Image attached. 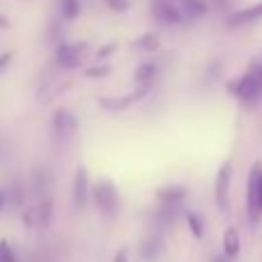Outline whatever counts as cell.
Segmentation results:
<instances>
[{
	"label": "cell",
	"instance_id": "7c38bea8",
	"mask_svg": "<svg viewBox=\"0 0 262 262\" xmlns=\"http://www.w3.org/2000/svg\"><path fill=\"white\" fill-rule=\"evenodd\" d=\"M262 18V3H255L251 5V7H244L239 9V12L230 14V18H228V26L230 28H239V26H249V23H255Z\"/></svg>",
	"mask_w": 262,
	"mask_h": 262
},
{
	"label": "cell",
	"instance_id": "4fadbf2b",
	"mask_svg": "<svg viewBox=\"0 0 262 262\" xmlns=\"http://www.w3.org/2000/svg\"><path fill=\"white\" fill-rule=\"evenodd\" d=\"M161 249H163V239L159 235H149L140 242V249H138V255L143 262H154L161 255Z\"/></svg>",
	"mask_w": 262,
	"mask_h": 262
},
{
	"label": "cell",
	"instance_id": "277c9868",
	"mask_svg": "<svg viewBox=\"0 0 262 262\" xmlns=\"http://www.w3.org/2000/svg\"><path fill=\"white\" fill-rule=\"evenodd\" d=\"M90 58V44L88 41H62L55 49V64L60 69H78L85 64V60Z\"/></svg>",
	"mask_w": 262,
	"mask_h": 262
},
{
	"label": "cell",
	"instance_id": "4316f807",
	"mask_svg": "<svg viewBox=\"0 0 262 262\" xmlns=\"http://www.w3.org/2000/svg\"><path fill=\"white\" fill-rule=\"evenodd\" d=\"M3 207H5V193L0 191V212H3Z\"/></svg>",
	"mask_w": 262,
	"mask_h": 262
},
{
	"label": "cell",
	"instance_id": "ac0fdd59",
	"mask_svg": "<svg viewBox=\"0 0 262 262\" xmlns=\"http://www.w3.org/2000/svg\"><path fill=\"white\" fill-rule=\"evenodd\" d=\"M58 7L64 21H76L81 14V0H58Z\"/></svg>",
	"mask_w": 262,
	"mask_h": 262
},
{
	"label": "cell",
	"instance_id": "ffe728a7",
	"mask_svg": "<svg viewBox=\"0 0 262 262\" xmlns=\"http://www.w3.org/2000/svg\"><path fill=\"white\" fill-rule=\"evenodd\" d=\"M111 74L108 64H92V67H85V76L88 78H106Z\"/></svg>",
	"mask_w": 262,
	"mask_h": 262
},
{
	"label": "cell",
	"instance_id": "2e32d148",
	"mask_svg": "<svg viewBox=\"0 0 262 262\" xmlns=\"http://www.w3.org/2000/svg\"><path fill=\"white\" fill-rule=\"evenodd\" d=\"M131 46H134V51H140V53H154L161 46V39H159L157 32H145V35L136 37Z\"/></svg>",
	"mask_w": 262,
	"mask_h": 262
},
{
	"label": "cell",
	"instance_id": "484cf974",
	"mask_svg": "<svg viewBox=\"0 0 262 262\" xmlns=\"http://www.w3.org/2000/svg\"><path fill=\"white\" fill-rule=\"evenodd\" d=\"M232 258H228V255L226 253H221V255H216V258H214L212 262H230Z\"/></svg>",
	"mask_w": 262,
	"mask_h": 262
},
{
	"label": "cell",
	"instance_id": "ba28073f",
	"mask_svg": "<svg viewBox=\"0 0 262 262\" xmlns=\"http://www.w3.org/2000/svg\"><path fill=\"white\" fill-rule=\"evenodd\" d=\"M72 198H74V207H76V212H83V209H88V205H90L92 184H90V177H88L85 166L76 168V175H74V195Z\"/></svg>",
	"mask_w": 262,
	"mask_h": 262
},
{
	"label": "cell",
	"instance_id": "cb8c5ba5",
	"mask_svg": "<svg viewBox=\"0 0 262 262\" xmlns=\"http://www.w3.org/2000/svg\"><path fill=\"white\" fill-rule=\"evenodd\" d=\"M12 58H14V55L9 53V51H5V53H0V74H3L5 69L9 67V62H12Z\"/></svg>",
	"mask_w": 262,
	"mask_h": 262
},
{
	"label": "cell",
	"instance_id": "7a4b0ae2",
	"mask_svg": "<svg viewBox=\"0 0 262 262\" xmlns=\"http://www.w3.org/2000/svg\"><path fill=\"white\" fill-rule=\"evenodd\" d=\"M92 200H95V207L101 216L115 219V214H118V209H120V191L113 180L99 177V180L92 184Z\"/></svg>",
	"mask_w": 262,
	"mask_h": 262
},
{
	"label": "cell",
	"instance_id": "44dd1931",
	"mask_svg": "<svg viewBox=\"0 0 262 262\" xmlns=\"http://www.w3.org/2000/svg\"><path fill=\"white\" fill-rule=\"evenodd\" d=\"M0 262H18L14 249L9 246L7 239H0Z\"/></svg>",
	"mask_w": 262,
	"mask_h": 262
},
{
	"label": "cell",
	"instance_id": "5bb4252c",
	"mask_svg": "<svg viewBox=\"0 0 262 262\" xmlns=\"http://www.w3.org/2000/svg\"><path fill=\"white\" fill-rule=\"evenodd\" d=\"M223 253L232 260L242 253V237L235 226H228L226 232H223Z\"/></svg>",
	"mask_w": 262,
	"mask_h": 262
},
{
	"label": "cell",
	"instance_id": "9c48e42d",
	"mask_svg": "<svg viewBox=\"0 0 262 262\" xmlns=\"http://www.w3.org/2000/svg\"><path fill=\"white\" fill-rule=\"evenodd\" d=\"M53 134L58 140H67L76 134V118L67 108H58L53 113Z\"/></svg>",
	"mask_w": 262,
	"mask_h": 262
},
{
	"label": "cell",
	"instance_id": "52a82bcc",
	"mask_svg": "<svg viewBox=\"0 0 262 262\" xmlns=\"http://www.w3.org/2000/svg\"><path fill=\"white\" fill-rule=\"evenodd\" d=\"M149 95V90H145V88H136L134 92H129V95H120V97H99L97 99V104H99V108L104 111H111V113H120V111H127L131 106H136L140 99H145V97Z\"/></svg>",
	"mask_w": 262,
	"mask_h": 262
},
{
	"label": "cell",
	"instance_id": "5b68a950",
	"mask_svg": "<svg viewBox=\"0 0 262 262\" xmlns=\"http://www.w3.org/2000/svg\"><path fill=\"white\" fill-rule=\"evenodd\" d=\"M230 184H232V163L226 161L216 170V180H214V200L221 214L230 212Z\"/></svg>",
	"mask_w": 262,
	"mask_h": 262
},
{
	"label": "cell",
	"instance_id": "30bf717a",
	"mask_svg": "<svg viewBox=\"0 0 262 262\" xmlns=\"http://www.w3.org/2000/svg\"><path fill=\"white\" fill-rule=\"evenodd\" d=\"M157 200L161 207H180V205L186 200V189L180 184L163 186V189L157 191Z\"/></svg>",
	"mask_w": 262,
	"mask_h": 262
},
{
	"label": "cell",
	"instance_id": "8fae6325",
	"mask_svg": "<svg viewBox=\"0 0 262 262\" xmlns=\"http://www.w3.org/2000/svg\"><path fill=\"white\" fill-rule=\"evenodd\" d=\"M157 76H159V64L157 62H140L134 72V83H136V88L152 90Z\"/></svg>",
	"mask_w": 262,
	"mask_h": 262
},
{
	"label": "cell",
	"instance_id": "603a6c76",
	"mask_svg": "<svg viewBox=\"0 0 262 262\" xmlns=\"http://www.w3.org/2000/svg\"><path fill=\"white\" fill-rule=\"evenodd\" d=\"M104 5L108 9H113V12H127L129 9V0H104Z\"/></svg>",
	"mask_w": 262,
	"mask_h": 262
},
{
	"label": "cell",
	"instance_id": "8992f818",
	"mask_svg": "<svg viewBox=\"0 0 262 262\" xmlns=\"http://www.w3.org/2000/svg\"><path fill=\"white\" fill-rule=\"evenodd\" d=\"M149 14H152L154 21L161 23V26H180V23L186 21L177 0H152Z\"/></svg>",
	"mask_w": 262,
	"mask_h": 262
},
{
	"label": "cell",
	"instance_id": "d4e9b609",
	"mask_svg": "<svg viewBox=\"0 0 262 262\" xmlns=\"http://www.w3.org/2000/svg\"><path fill=\"white\" fill-rule=\"evenodd\" d=\"M113 262H131V255H129V251H127V249H120L118 253H115Z\"/></svg>",
	"mask_w": 262,
	"mask_h": 262
},
{
	"label": "cell",
	"instance_id": "6da1fadb",
	"mask_svg": "<svg viewBox=\"0 0 262 262\" xmlns=\"http://www.w3.org/2000/svg\"><path fill=\"white\" fill-rule=\"evenodd\" d=\"M230 95L235 97L239 104L244 106H255L262 99V60H253L244 74L237 81L228 85Z\"/></svg>",
	"mask_w": 262,
	"mask_h": 262
},
{
	"label": "cell",
	"instance_id": "9a60e30c",
	"mask_svg": "<svg viewBox=\"0 0 262 262\" xmlns=\"http://www.w3.org/2000/svg\"><path fill=\"white\" fill-rule=\"evenodd\" d=\"M177 3H180L182 14H184L186 21H198V18H203L209 9L207 0H177Z\"/></svg>",
	"mask_w": 262,
	"mask_h": 262
},
{
	"label": "cell",
	"instance_id": "3957f363",
	"mask_svg": "<svg viewBox=\"0 0 262 262\" xmlns=\"http://www.w3.org/2000/svg\"><path fill=\"white\" fill-rule=\"evenodd\" d=\"M246 216L251 226H258L262 221V163L255 161L249 170L246 180Z\"/></svg>",
	"mask_w": 262,
	"mask_h": 262
},
{
	"label": "cell",
	"instance_id": "d6986e66",
	"mask_svg": "<svg viewBox=\"0 0 262 262\" xmlns=\"http://www.w3.org/2000/svg\"><path fill=\"white\" fill-rule=\"evenodd\" d=\"M186 226H189L191 235L195 237V239H203L205 237V221L200 214L195 212H186Z\"/></svg>",
	"mask_w": 262,
	"mask_h": 262
},
{
	"label": "cell",
	"instance_id": "7402d4cb",
	"mask_svg": "<svg viewBox=\"0 0 262 262\" xmlns=\"http://www.w3.org/2000/svg\"><path fill=\"white\" fill-rule=\"evenodd\" d=\"M118 49V44L115 41H108L106 46H101V49H97V53H95V60L97 62H101V60H106L108 55H113V51Z\"/></svg>",
	"mask_w": 262,
	"mask_h": 262
},
{
	"label": "cell",
	"instance_id": "e0dca14e",
	"mask_svg": "<svg viewBox=\"0 0 262 262\" xmlns=\"http://www.w3.org/2000/svg\"><path fill=\"white\" fill-rule=\"evenodd\" d=\"M35 214H37V226H49L51 216H53V200L51 198H41L35 205Z\"/></svg>",
	"mask_w": 262,
	"mask_h": 262
}]
</instances>
